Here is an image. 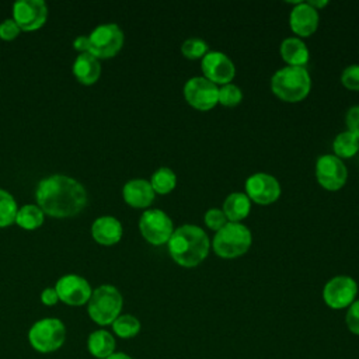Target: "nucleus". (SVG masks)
<instances>
[{
    "mask_svg": "<svg viewBox=\"0 0 359 359\" xmlns=\"http://www.w3.org/2000/svg\"><path fill=\"white\" fill-rule=\"evenodd\" d=\"M36 202L43 213L53 217H72L87 203L86 188L74 178L55 174L39 181Z\"/></svg>",
    "mask_w": 359,
    "mask_h": 359,
    "instance_id": "obj_1",
    "label": "nucleus"
},
{
    "mask_svg": "<svg viewBox=\"0 0 359 359\" xmlns=\"http://www.w3.org/2000/svg\"><path fill=\"white\" fill-rule=\"evenodd\" d=\"M168 251L175 262L182 266H195L201 264L209 252V237L203 229L194 224L177 227L170 240Z\"/></svg>",
    "mask_w": 359,
    "mask_h": 359,
    "instance_id": "obj_2",
    "label": "nucleus"
},
{
    "mask_svg": "<svg viewBox=\"0 0 359 359\" xmlns=\"http://www.w3.org/2000/svg\"><path fill=\"white\" fill-rule=\"evenodd\" d=\"M311 87V79L306 67L285 66L276 70L271 79V88L283 101L303 100Z\"/></svg>",
    "mask_w": 359,
    "mask_h": 359,
    "instance_id": "obj_3",
    "label": "nucleus"
},
{
    "mask_svg": "<svg viewBox=\"0 0 359 359\" xmlns=\"http://www.w3.org/2000/svg\"><path fill=\"white\" fill-rule=\"evenodd\" d=\"M123 306V297L121 292L112 285H101L93 290L87 303V313L90 318L98 325L112 324Z\"/></svg>",
    "mask_w": 359,
    "mask_h": 359,
    "instance_id": "obj_4",
    "label": "nucleus"
},
{
    "mask_svg": "<svg viewBox=\"0 0 359 359\" xmlns=\"http://www.w3.org/2000/svg\"><path fill=\"white\" fill-rule=\"evenodd\" d=\"M252 241L251 231L238 222H227L213 237V250L222 258H236L247 252Z\"/></svg>",
    "mask_w": 359,
    "mask_h": 359,
    "instance_id": "obj_5",
    "label": "nucleus"
},
{
    "mask_svg": "<svg viewBox=\"0 0 359 359\" xmlns=\"http://www.w3.org/2000/svg\"><path fill=\"white\" fill-rule=\"evenodd\" d=\"M66 341V327L55 317L41 318L28 331L29 345L39 353H50L63 346Z\"/></svg>",
    "mask_w": 359,
    "mask_h": 359,
    "instance_id": "obj_6",
    "label": "nucleus"
},
{
    "mask_svg": "<svg viewBox=\"0 0 359 359\" xmlns=\"http://www.w3.org/2000/svg\"><path fill=\"white\" fill-rule=\"evenodd\" d=\"M88 53L97 59H108L115 56L122 48L123 32L116 24H101L93 29L88 35Z\"/></svg>",
    "mask_w": 359,
    "mask_h": 359,
    "instance_id": "obj_7",
    "label": "nucleus"
},
{
    "mask_svg": "<svg viewBox=\"0 0 359 359\" xmlns=\"http://www.w3.org/2000/svg\"><path fill=\"white\" fill-rule=\"evenodd\" d=\"M139 229L142 236L156 245L167 243L174 231L172 220L160 209L146 210L139 220Z\"/></svg>",
    "mask_w": 359,
    "mask_h": 359,
    "instance_id": "obj_8",
    "label": "nucleus"
},
{
    "mask_svg": "<svg viewBox=\"0 0 359 359\" xmlns=\"http://www.w3.org/2000/svg\"><path fill=\"white\" fill-rule=\"evenodd\" d=\"M358 285L353 278L346 275H338L331 278L324 289L323 299L325 304L334 310L349 307L356 297Z\"/></svg>",
    "mask_w": 359,
    "mask_h": 359,
    "instance_id": "obj_9",
    "label": "nucleus"
},
{
    "mask_svg": "<svg viewBox=\"0 0 359 359\" xmlns=\"http://www.w3.org/2000/svg\"><path fill=\"white\" fill-rule=\"evenodd\" d=\"M185 100L196 109L208 111L219 102V88L210 80L196 76L191 77L184 86Z\"/></svg>",
    "mask_w": 359,
    "mask_h": 359,
    "instance_id": "obj_10",
    "label": "nucleus"
},
{
    "mask_svg": "<svg viewBox=\"0 0 359 359\" xmlns=\"http://www.w3.org/2000/svg\"><path fill=\"white\" fill-rule=\"evenodd\" d=\"M48 17V7L42 0H18L13 6V20L22 31L41 28Z\"/></svg>",
    "mask_w": 359,
    "mask_h": 359,
    "instance_id": "obj_11",
    "label": "nucleus"
},
{
    "mask_svg": "<svg viewBox=\"0 0 359 359\" xmlns=\"http://www.w3.org/2000/svg\"><path fill=\"white\" fill-rule=\"evenodd\" d=\"M316 177L325 189H339L348 177V171L341 158L334 154H323L316 163Z\"/></svg>",
    "mask_w": 359,
    "mask_h": 359,
    "instance_id": "obj_12",
    "label": "nucleus"
},
{
    "mask_svg": "<svg viewBox=\"0 0 359 359\" xmlns=\"http://www.w3.org/2000/svg\"><path fill=\"white\" fill-rule=\"evenodd\" d=\"M55 289L59 300L69 306H83L88 303L93 293L90 283L83 276L74 273L62 276L56 282Z\"/></svg>",
    "mask_w": 359,
    "mask_h": 359,
    "instance_id": "obj_13",
    "label": "nucleus"
},
{
    "mask_svg": "<svg viewBox=\"0 0 359 359\" xmlns=\"http://www.w3.org/2000/svg\"><path fill=\"white\" fill-rule=\"evenodd\" d=\"M247 196L259 205H269L280 195L278 180L266 172H255L245 181Z\"/></svg>",
    "mask_w": 359,
    "mask_h": 359,
    "instance_id": "obj_14",
    "label": "nucleus"
},
{
    "mask_svg": "<svg viewBox=\"0 0 359 359\" xmlns=\"http://www.w3.org/2000/svg\"><path fill=\"white\" fill-rule=\"evenodd\" d=\"M201 66L205 74L203 77L215 84H227L236 74V67L231 59L219 50H208L202 57Z\"/></svg>",
    "mask_w": 359,
    "mask_h": 359,
    "instance_id": "obj_15",
    "label": "nucleus"
},
{
    "mask_svg": "<svg viewBox=\"0 0 359 359\" xmlns=\"http://www.w3.org/2000/svg\"><path fill=\"white\" fill-rule=\"evenodd\" d=\"M289 22L293 32L300 36H309L318 27V11L307 3L299 1L290 11Z\"/></svg>",
    "mask_w": 359,
    "mask_h": 359,
    "instance_id": "obj_16",
    "label": "nucleus"
},
{
    "mask_svg": "<svg viewBox=\"0 0 359 359\" xmlns=\"http://www.w3.org/2000/svg\"><path fill=\"white\" fill-rule=\"evenodd\" d=\"M123 199L133 208H146L154 199V191L150 181L143 178H133L123 185Z\"/></svg>",
    "mask_w": 359,
    "mask_h": 359,
    "instance_id": "obj_17",
    "label": "nucleus"
},
{
    "mask_svg": "<svg viewBox=\"0 0 359 359\" xmlns=\"http://www.w3.org/2000/svg\"><path fill=\"white\" fill-rule=\"evenodd\" d=\"M94 240L104 245H112L122 237V224L112 216H101L94 220L91 226Z\"/></svg>",
    "mask_w": 359,
    "mask_h": 359,
    "instance_id": "obj_18",
    "label": "nucleus"
},
{
    "mask_svg": "<svg viewBox=\"0 0 359 359\" xmlns=\"http://www.w3.org/2000/svg\"><path fill=\"white\" fill-rule=\"evenodd\" d=\"M73 73L83 84H93L100 79L101 65L91 53H80L73 63Z\"/></svg>",
    "mask_w": 359,
    "mask_h": 359,
    "instance_id": "obj_19",
    "label": "nucleus"
},
{
    "mask_svg": "<svg viewBox=\"0 0 359 359\" xmlns=\"http://www.w3.org/2000/svg\"><path fill=\"white\" fill-rule=\"evenodd\" d=\"M115 338L107 330H95L87 338V349L97 359H107L115 352Z\"/></svg>",
    "mask_w": 359,
    "mask_h": 359,
    "instance_id": "obj_20",
    "label": "nucleus"
},
{
    "mask_svg": "<svg viewBox=\"0 0 359 359\" xmlns=\"http://www.w3.org/2000/svg\"><path fill=\"white\" fill-rule=\"evenodd\" d=\"M280 55L282 59L289 63V66L304 67V65L309 62V49L297 36H289L282 41Z\"/></svg>",
    "mask_w": 359,
    "mask_h": 359,
    "instance_id": "obj_21",
    "label": "nucleus"
},
{
    "mask_svg": "<svg viewBox=\"0 0 359 359\" xmlns=\"http://www.w3.org/2000/svg\"><path fill=\"white\" fill-rule=\"evenodd\" d=\"M250 198L243 192L230 194L223 203V212L230 222H240L250 213Z\"/></svg>",
    "mask_w": 359,
    "mask_h": 359,
    "instance_id": "obj_22",
    "label": "nucleus"
},
{
    "mask_svg": "<svg viewBox=\"0 0 359 359\" xmlns=\"http://www.w3.org/2000/svg\"><path fill=\"white\" fill-rule=\"evenodd\" d=\"M332 147L338 158H349L359 150V137L349 130L341 132L335 136Z\"/></svg>",
    "mask_w": 359,
    "mask_h": 359,
    "instance_id": "obj_23",
    "label": "nucleus"
},
{
    "mask_svg": "<svg viewBox=\"0 0 359 359\" xmlns=\"http://www.w3.org/2000/svg\"><path fill=\"white\" fill-rule=\"evenodd\" d=\"M43 212L36 205H24L21 209H18L15 222L20 227L25 230H34L38 229L43 223Z\"/></svg>",
    "mask_w": 359,
    "mask_h": 359,
    "instance_id": "obj_24",
    "label": "nucleus"
},
{
    "mask_svg": "<svg viewBox=\"0 0 359 359\" xmlns=\"http://www.w3.org/2000/svg\"><path fill=\"white\" fill-rule=\"evenodd\" d=\"M177 184V175L175 172L168 167H160L157 168L150 180V185L154 192L158 194H168L175 188Z\"/></svg>",
    "mask_w": 359,
    "mask_h": 359,
    "instance_id": "obj_25",
    "label": "nucleus"
},
{
    "mask_svg": "<svg viewBox=\"0 0 359 359\" xmlns=\"http://www.w3.org/2000/svg\"><path fill=\"white\" fill-rule=\"evenodd\" d=\"M112 331L119 338H133L140 331V321L132 314H121L112 323Z\"/></svg>",
    "mask_w": 359,
    "mask_h": 359,
    "instance_id": "obj_26",
    "label": "nucleus"
},
{
    "mask_svg": "<svg viewBox=\"0 0 359 359\" xmlns=\"http://www.w3.org/2000/svg\"><path fill=\"white\" fill-rule=\"evenodd\" d=\"M18 208L15 199L7 191L0 188V227H7L15 222Z\"/></svg>",
    "mask_w": 359,
    "mask_h": 359,
    "instance_id": "obj_27",
    "label": "nucleus"
},
{
    "mask_svg": "<svg viewBox=\"0 0 359 359\" xmlns=\"http://www.w3.org/2000/svg\"><path fill=\"white\" fill-rule=\"evenodd\" d=\"M181 52L188 59L203 57L208 53V42L201 38H188L182 42Z\"/></svg>",
    "mask_w": 359,
    "mask_h": 359,
    "instance_id": "obj_28",
    "label": "nucleus"
},
{
    "mask_svg": "<svg viewBox=\"0 0 359 359\" xmlns=\"http://www.w3.org/2000/svg\"><path fill=\"white\" fill-rule=\"evenodd\" d=\"M243 100V93L238 86L227 83L219 88V102L226 107H234Z\"/></svg>",
    "mask_w": 359,
    "mask_h": 359,
    "instance_id": "obj_29",
    "label": "nucleus"
},
{
    "mask_svg": "<svg viewBox=\"0 0 359 359\" xmlns=\"http://www.w3.org/2000/svg\"><path fill=\"white\" fill-rule=\"evenodd\" d=\"M205 223L209 229L217 231L227 223V217L223 210H220L217 208H212V209L206 210V213H205Z\"/></svg>",
    "mask_w": 359,
    "mask_h": 359,
    "instance_id": "obj_30",
    "label": "nucleus"
},
{
    "mask_svg": "<svg viewBox=\"0 0 359 359\" xmlns=\"http://www.w3.org/2000/svg\"><path fill=\"white\" fill-rule=\"evenodd\" d=\"M342 84L349 90H359V65H349L341 74Z\"/></svg>",
    "mask_w": 359,
    "mask_h": 359,
    "instance_id": "obj_31",
    "label": "nucleus"
},
{
    "mask_svg": "<svg viewBox=\"0 0 359 359\" xmlns=\"http://www.w3.org/2000/svg\"><path fill=\"white\" fill-rule=\"evenodd\" d=\"M345 323H346L348 330L352 334L359 335V300H355L348 307V311H346V316H345Z\"/></svg>",
    "mask_w": 359,
    "mask_h": 359,
    "instance_id": "obj_32",
    "label": "nucleus"
},
{
    "mask_svg": "<svg viewBox=\"0 0 359 359\" xmlns=\"http://www.w3.org/2000/svg\"><path fill=\"white\" fill-rule=\"evenodd\" d=\"M20 27L13 18H7L0 24V38L6 41L14 39L20 34Z\"/></svg>",
    "mask_w": 359,
    "mask_h": 359,
    "instance_id": "obj_33",
    "label": "nucleus"
},
{
    "mask_svg": "<svg viewBox=\"0 0 359 359\" xmlns=\"http://www.w3.org/2000/svg\"><path fill=\"white\" fill-rule=\"evenodd\" d=\"M345 121L348 130L359 137V105H353L348 109Z\"/></svg>",
    "mask_w": 359,
    "mask_h": 359,
    "instance_id": "obj_34",
    "label": "nucleus"
},
{
    "mask_svg": "<svg viewBox=\"0 0 359 359\" xmlns=\"http://www.w3.org/2000/svg\"><path fill=\"white\" fill-rule=\"evenodd\" d=\"M41 302L45 304V306H53L59 302V296L56 293V289L55 287H46L42 290L41 293Z\"/></svg>",
    "mask_w": 359,
    "mask_h": 359,
    "instance_id": "obj_35",
    "label": "nucleus"
},
{
    "mask_svg": "<svg viewBox=\"0 0 359 359\" xmlns=\"http://www.w3.org/2000/svg\"><path fill=\"white\" fill-rule=\"evenodd\" d=\"M73 46L76 50H80L81 53H88V48H90V41H88V35H80L74 39Z\"/></svg>",
    "mask_w": 359,
    "mask_h": 359,
    "instance_id": "obj_36",
    "label": "nucleus"
},
{
    "mask_svg": "<svg viewBox=\"0 0 359 359\" xmlns=\"http://www.w3.org/2000/svg\"><path fill=\"white\" fill-rule=\"evenodd\" d=\"M327 0H320V1H317V0H310V1H307V4L309 6H311L314 10H317V8H321V7H324V6H327Z\"/></svg>",
    "mask_w": 359,
    "mask_h": 359,
    "instance_id": "obj_37",
    "label": "nucleus"
},
{
    "mask_svg": "<svg viewBox=\"0 0 359 359\" xmlns=\"http://www.w3.org/2000/svg\"><path fill=\"white\" fill-rule=\"evenodd\" d=\"M107 359H133L132 356H129L128 353L123 352H114L111 356H108Z\"/></svg>",
    "mask_w": 359,
    "mask_h": 359,
    "instance_id": "obj_38",
    "label": "nucleus"
}]
</instances>
